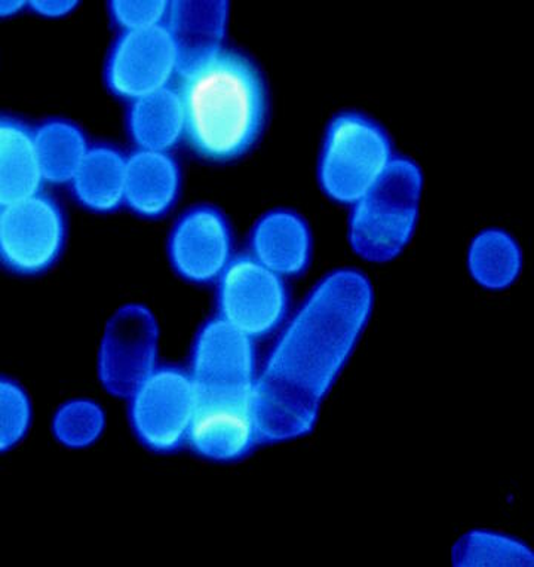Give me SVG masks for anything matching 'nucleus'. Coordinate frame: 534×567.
Listing matches in <instances>:
<instances>
[{
  "label": "nucleus",
  "mask_w": 534,
  "mask_h": 567,
  "mask_svg": "<svg viewBox=\"0 0 534 567\" xmlns=\"http://www.w3.org/2000/svg\"><path fill=\"white\" fill-rule=\"evenodd\" d=\"M188 373L198 400L253 403L259 374L254 340L212 318L195 339Z\"/></svg>",
  "instance_id": "5"
},
{
  "label": "nucleus",
  "mask_w": 534,
  "mask_h": 567,
  "mask_svg": "<svg viewBox=\"0 0 534 567\" xmlns=\"http://www.w3.org/2000/svg\"><path fill=\"white\" fill-rule=\"evenodd\" d=\"M176 89L185 138L203 159L232 163L249 154L268 120V90L258 65L226 50L181 70Z\"/></svg>",
  "instance_id": "2"
},
{
  "label": "nucleus",
  "mask_w": 534,
  "mask_h": 567,
  "mask_svg": "<svg viewBox=\"0 0 534 567\" xmlns=\"http://www.w3.org/2000/svg\"><path fill=\"white\" fill-rule=\"evenodd\" d=\"M260 443L251 401L198 400L186 444L214 462H237Z\"/></svg>",
  "instance_id": "12"
},
{
  "label": "nucleus",
  "mask_w": 534,
  "mask_h": 567,
  "mask_svg": "<svg viewBox=\"0 0 534 567\" xmlns=\"http://www.w3.org/2000/svg\"><path fill=\"white\" fill-rule=\"evenodd\" d=\"M422 187L418 164L395 156L380 181L350 205L349 241L356 255L380 264L407 247L418 225Z\"/></svg>",
  "instance_id": "3"
},
{
  "label": "nucleus",
  "mask_w": 534,
  "mask_h": 567,
  "mask_svg": "<svg viewBox=\"0 0 534 567\" xmlns=\"http://www.w3.org/2000/svg\"><path fill=\"white\" fill-rule=\"evenodd\" d=\"M216 282L217 317L250 339L266 338L284 322L289 309L284 278L253 256L233 257Z\"/></svg>",
  "instance_id": "6"
},
{
  "label": "nucleus",
  "mask_w": 534,
  "mask_h": 567,
  "mask_svg": "<svg viewBox=\"0 0 534 567\" xmlns=\"http://www.w3.org/2000/svg\"><path fill=\"white\" fill-rule=\"evenodd\" d=\"M232 229L223 213L211 205L186 212L169 237V260L186 281L214 282L233 259Z\"/></svg>",
  "instance_id": "10"
},
{
  "label": "nucleus",
  "mask_w": 534,
  "mask_h": 567,
  "mask_svg": "<svg viewBox=\"0 0 534 567\" xmlns=\"http://www.w3.org/2000/svg\"><path fill=\"white\" fill-rule=\"evenodd\" d=\"M66 220L50 196L38 194L0 209V260L21 275L45 272L62 256Z\"/></svg>",
  "instance_id": "8"
},
{
  "label": "nucleus",
  "mask_w": 534,
  "mask_h": 567,
  "mask_svg": "<svg viewBox=\"0 0 534 567\" xmlns=\"http://www.w3.org/2000/svg\"><path fill=\"white\" fill-rule=\"evenodd\" d=\"M180 192V169L168 152L140 151L127 158L125 204L143 217L164 216Z\"/></svg>",
  "instance_id": "15"
},
{
  "label": "nucleus",
  "mask_w": 534,
  "mask_h": 567,
  "mask_svg": "<svg viewBox=\"0 0 534 567\" xmlns=\"http://www.w3.org/2000/svg\"><path fill=\"white\" fill-rule=\"evenodd\" d=\"M127 158L107 146L90 147L71 185L77 200L95 213L115 212L125 204Z\"/></svg>",
  "instance_id": "18"
},
{
  "label": "nucleus",
  "mask_w": 534,
  "mask_h": 567,
  "mask_svg": "<svg viewBox=\"0 0 534 567\" xmlns=\"http://www.w3.org/2000/svg\"><path fill=\"white\" fill-rule=\"evenodd\" d=\"M104 416L97 404L72 401L60 409L55 416L56 439L69 447H85L102 434Z\"/></svg>",
  "instance_id": "22"
},
{
  "label": "nucleus",
  "mask_w": 534,
  "mask_h": 567,
  "mask_svg": "<svg viewBox=\"0 0 534 567\" xmlns=\"http://www.w3.org/2000/svg\"><path fill=\"white\" fill-rule=\"evenodd\" d=\"M395 159L390 137L364 113L334 116L321 146L318 177L324 194L352 205L367 194Z\"/></svg>",
  "instance_id": "4"
},
{
  "label": "nucleus",
  "mask_w": 534,
  "mask_h": 567,
  "mask_svg": "<svg viewBox=\"0 0 534 567\" xmlns=\"http://www.w3.org/2000/svg\"><path fill=\"white\" fill-rule=\"evenodd\" d=\"M128 128L138 150L168 152L185 137V112L176 85L134 100Z\"/></svg>",
  "instance_id": "17"
},
{
  "label": "nucleus",
  "mask_w": 534,
  "mask_h": 567,
  "mask_svg": "<svg viewBox=\"0 0 534 567\" xmlns=\"http://www.w3.org/2000/svg\"><path fill=\"white\" fill-rule=\"evenodd\" d=\"M195 404L188 370L156 365L129 394L134 433L150 451H177L186 444Z\"/></svg>",
  "instance_id": "7"
},
{
  "label": "nucleus",
  "mask_w": 534,
  "mask_h": 567,
  "mask_svg": "<svg viewBox=\"0 0 534 567\" xmlns=\"http://www.w3.org/2000/svg\"><path fill=\"white\" fill-rule=\"evenodd\" d=\"M32 404L28 392L10 379H0V453L11 451L28 434Z\"/></svg>",
  "instance_id": "23"
},
{
  "label": "nucleus",
  "mask_w": 534,
  "mask_h": 567,
  "mask_svg": "<svg viewBox=\"0 0 534 567\" xmlns=\"http://www.w3.org/2000/svg\"><path fill=\"white\" fill-rule=\"evenodd\" d=\"M156 326L142 308H127L108 326L102 352V378L115 394H132L156 368Z\"/></svg>",
  "instance_id": "11"
},
{
  "label": "nucleus",
  "mask_w": 534,
  "mask_h": 567,
  "mask_svg": "<svg viewBox=\"0 0 534 567\" xmlns=\"http://www.w3.org/2000/svg\"><path fill=\"white\" fill-rule=\"evenodd\" d=\"M180 72L176 43L165 25L123 32L106 65L108 89L117 97L134 100L171 86Z\"/></svg>",
  "instance_id": "9"
},
{
  "label": "nucleus",
  "mask_w": 534,
  "mask_h": 567,
  "mask_svg": "<svg viewBox=\"0 0 534 567\" xmlns=\"http://www.w3.org/2000/svg\"><path fill=\"white\" fill-rule=\"evenodd\" d=\"M371 284L343 269L316 284L258 374L253 413L260 443L303 437L366 329Z\"/></svg>",
  "instance_id": "1"
},
{
  "label": "nucleus",
  "mask_w": 534,
  "mask_h": 567,
  "mask_svg": "<svg viewBox=\"0 0 534 567\" xmlns=\"http://www.w3.org/2000/svg\"><path fill=\"white\" fill-rule=\"evenodd\" d=\"M34 131L11 117H0V208L41 194Z\"/></svg>",
  "instance_id": "16"
},
{
  "label": "nucleus",
  "mask_w": 534,
  "mask_h": 567,
  "mask_svg": "<svg viewBox=\"0 0 534 567\" xmlns=\"http://www.w3.org/2000/svg\"><path fill=\"white\" fill-rule=\"evenodd\" d=\"M29 7L33 12L48 19H59L71 14L75 10V2H64V0H38V2H30Z\"/></svg>",
  "instance_id": "25"
},
{
  "label": "nucleus",
  "mask_w": 534,
  "mask_h": 567,
  "mask_svg": "<svg viewBox=\"0 0 534 567\" xmlns=\"http://www.w3.org/2000/svg\"><path fill=\"white\" fill-rule=\"evenodd\" d=\"M226 25H228V3H169L165 28L176 43L180 72L223 48Z\"/></svg>",
  "instance_id": "14"
},
{
  "label": "nucleus",
  "mask_w": 534,
  "mask_h": 567,
  "mask_svg": "<svg viewBox=\"0 0 534 567\" xmlns=\"http://www.w3.org/2000/svg\"><path fill=\"white\" fill-rule=\"evenodd\" d=\"M43 182L72 183L86 152L85 135L66 121H48L34 131Z\"/></svg>",
  "instance_id": "19"
},
{
  "label": "nucleus",
  "mask_w": 534,
  "mask_h": 567,
  "mask_svg": "<svg viewBox=\"0 0 534 567\" xmlns=\"http://www.w3.org/2000/svg\"><path fill=\"white\" fill-rule=\"evenodd\" d=\"M250 246V255L282 278L297 277L311 264L310 226L301 215L289 209L264 215L251 233Z\"/></svg>",
  "instance_id": "13"
},
{
  "label": "nucleus",
  "mask_w": 534,
  "mask_h": 567,
  "mask_svg": "<svg viewBox=\"0 0 534 567\" xmlns=\"http://www.w3.org/2000/svg\"><path fill=\"white\" fill-rule=\"evenodd\" d=\"M473 279L490 290L511 286L521 270L519 244L502 230L490 229L473 239L468 257Z\"/></svg>",
  "instance_id": "20"
},
{
  "label": "nucleus",
  "mask_w": 534,
  "mask_h": 567,
  "mask_svg": "<svg viewBox=\"0 0 534 567\" xmlns=\"http://www.w3.org/2000/svg\"><path fill=\"white\" fill-rule=\"evenodd\" d=\"M24 7V2H15V0H0V19H7V17L19 14Z\"/></svg>",
  "instance_id": "26"
},
{
  "label": "nucleus",
  "mask_w": 534,
  "mask_h": 567,
  "mask_svg": "<svg viewBox=\"0 0 534 567\" xmlns=\"http://www.w3.org/2000/svg\"><path fill=\"white\" fill-rule=\"evenodd\" d=\"M169 3L150 0V2H136V0H119L111 3V14L123 32H136L160 28L168 19Z\"/></svg>",
  "instance_id": "24"
},
{
  "label": "nucleus",
  "mask_w": 534,
  "mask_h": 567,
  "mask_svg": "<svg viewBox=\"0 0 534 567\" xmlns=\"http://www.w3.org/2000/svg\"><path fill=\"white\" fill-rule=\"evenodd\" d=\"M456 566H532L533 554L519 540L490 532H471L456 545Z\"/></svg>",
  "instance_id": "21"
},
{
  "label": "nucleus",
  "mask_w": 534,
  "mask_h": 567,
  "mask_svg": "<svg viewBox=\"0 0 534 567\" xmlns=\"http://www.w3.org/2000/svg\"><path fill=\"white\" fill-rule=\"evenodd\" d=\"M0 209H2V208H0Z\"/></svg>",
  "instance_id": "27"
}]
</instances>
